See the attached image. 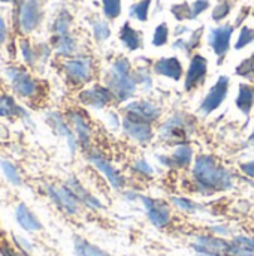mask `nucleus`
I'll list each match as a JSON object with an SVG mask.
<instances>
[{
  "label": "nucleus",
  "mask_w": 254,
  "mask_h": 256,
  "mask_svg": "<svg viewBox=\"0 0 254 256\" xmlns=\"http://www.w3.org/2000/svg\"><path fill=\"white\" fill-rule=\"evenodd\" d=\"M192 182L195 192L210 196L228 192L234 188V172L220 164L213 154H201L195 159L192 168Z\"/></svg>",
  "instance_id": "nucleus-1"
},
{
  "label": "nucleus",
  "mask_w": 254,
  "mask_h": 256,
  "mask_svg": "<svg viewBox=\"0 0 254 256\" xmlns=\"http://www.w3.org/2000/svg\"><path fill=\"white\" fill-rule=\"evenodd\" d=\"M106 87L112 92L117 102L130 100L136 90L138 82L135 80V72H132V64L126 57H118L109 68L105 76Z\"/></svg>",
  "instance_id": "nucleus-2"
},
{
  "label": "nucleus",
  "mask_w": 254,
  "mask_h": 256,
  "mask_svg": "<svg viewBox=\"0 0 254 256\" xmlns=\"http://www.w3.org/2000/svg\"><path fill=\"white\" fill-rule=\"evenodd\" d=\"M196 130L195 118L186 112H175L162 123L159 128V138L171 146L187 144L190 135Z\"/></svg>",
  "instance_id": "nucleus-3"
},
{
  "label": "nucleus",
  "mask_w": 254,
  "mask_h": 256,
  "mask_svg": "<svg viewBox=\"0 0 254 256\" xmlns=\"http://www.w3.org/2000/svg\"><path fill=\"white\" fill-rule=\"evenodd\" d=\"M45 192L51 202L66 216L75 218L84 208L78 198L72 194V190L66 184H46Z\"/></svg>",
  "instance_id": "nucleus-4"
},
{
  "label": "nucleus",
  "mask_w": 254,
  "mask_h": 256,
  "mask_svg": "<svg viewBox=\"0 0 254 256\" xmlns=\"http://www.w3.org/2000/svg\"><path fill=\"white\" fill-rule=\"evenodd\" d=\"M139 201L144 206V210L147 213L148 220L159 230H165L172 224V208L169 202L159 200V198H151V196H139Z\"/></svg>",
  "instance_id": "nucleus-5"
},
{
  "label": "nucleus",
  "mask_w": 254,
  "mask_h": 256,
  "mask_svg": "<svg viewBox=\"0 0 254 256\" xmlns=\"http://www.w3.org/2000/svg\"><path fill=\"white\" fill-rule=\"evenodd\" d=\"M63 70H64L67 80L73 86H84V84L90 82L94 76L93 60L85 56L66 60L63 64Z\"/></svg>",
  "instance_id": "nucleus-6"
},
{
  "label": "nucleus",
  "mask_w": 254,
  "mask_h": 256,
  "mask_svg": "<svg viewBox=\"0 0 254 256\" xmlns=\"http://www.w3.org/2000/svg\"><path fill=\"white\" fill-rule=\"evenodd\" d=\"M6 75L12 84L13 92L22 99H33L39 93L37 81L21 68H7Z\"/></svg>",
  "instance_id": "nucleus-7"
},
{
  "label": "nucleus",
  "mask_w": 254,
  "mask_h": 256,
  "mask_svg": "<svg viewBox=\"0 0 254 256\" xmlns=\"http://www.w3.org/2000/svg\"><path fill=\"white\" fill-rule=\"evenodd\" d=\"M229 87H231V80L226 75H222L216 84L210 88V92L207 93V96L202 99L201 105H199V112L202 116H210L214 111H217L222 104L225 102L228 93H229Z\"/></svg>",
  "instance_id": "nucleus-8"
},
{
  "label": "nucleus",
  "mask_w": 254,
  "mask_h": 256,
  "mask_svg": "<svg viewBox=\"0 0 254 256\" xmlns=\"http://www.w3.org/2000/svg\"><path fill=\"white\" fill-rule=\"evenodd\" d=\"M88 160L90 164L106 178V182L115 189V190H121L126 184V180H124V176L100 153V152H96V150H90L88 152Z\"/></svg>",
  "instance_id": "nucleus-9"
},
{
  "label": "nucleus",
  "mask_w": 254,
  "mask_h": 256,
  "mask_svg": "<svg viewBox=\"0 0 254 256\" xmlns=\"http://www.w3.org/2000/svg\"><path fill=\"white\" fill-rule=\"evenodd\" d=\"M121 129L127 138H130L132 141L142 144V146H147L154 140L153 123H148L144 120H138V118L124 116L121 120Z\"/></svg>",
  "instance_id": "nucleus-10"
},
{
  "label": "nucleus",
  "mask_w": 254,
  "mask_h": 256,
  "mask_svg": "<svg viewBox=\"0 0 254 256\" xmlns=\"http://www.w3.org/2000/svg\"><path fill=\"white\" fill-rule=\"evenodd\" d=\"M192 246L199 256H228L229 240L214 234H201L196 236Z\"/></svg>",
  "instance_id": "nucleus-11"
},
{
  "label": "nucleus",
  "mask_w": 254,
  "mask_h": 256,
  "mask_svg": "<svg viewBox=\"0 0 254 256\" xmlns=\"http://www.w3.org/2000/svg\"><path fill=\"white\" fill-rule=\"evenodd\" d=\"M78 99L87 108L103 110L114 100V94L106 86L94 84V86H91L88 88L81 90L79 94H78Z\"/></svg>",
  "instance_id": "nucleus-12"
},
{
  "label": "nucleus",
  "mask_w": 254,
  "mask_h": 256,
  "mask_svg": "<svg viewBox=\"0 0 254 256\" xmlns=\"http://www.w3.org/2000/svg\"><path fill=\"white\" fill-rule=\"evenodd\" d=\"M46 123L54 130L55 135L61 136L66 141V146H67L70 154H75L78 147H79V142H78V138H76L73 129L70 128L66 116H63L60 112H48L46 114Z\"/></svg>",
  "instance_id": "nucleus-13"
},
{
  "label": "nucleus",
  "mask_w": 254,
  "mask_h": 256,
  "mask_svg": "<svg viewBox=\"0 0 254 256\" xmlns=\"http://www.w3.org/2000/svg\"><path fill=\"white\" fill-rule=\"evenodd\" d=\"M195 152L190 144H180L171 154H157V162L169 170H187L193 162Z\"/></svg>",
  "instance_id": "nucleus-14"
},
{
  "label": "nucleus",
  "mask_w": 254,
  "mask_h": 256,
  "mask_svg": "<svg viewBox=\"0 0 254 256\" xmlns=\"http://www.w3.org/2000/svg\"><path fill=\"white\" fill-rule=\"evenodd\" d=\"M66 118H67L70 128L73 129L79 146L84 147V148H90L91 138H93V128H91V123H90L88 117L84 114V111L70 110V111H67Z\"/></svg>",
  "instance_id": "nucleus-15"
},
{
  "label": "nucleus",
  "mask_w": 254,
  "mask_h": 256,
  "mask_svg": "<svg viewBox=\"0 0 254 256\" xmlns=\"http://www.w3.org/2000/svg\"><path fill=\"white\" fill-rule=\"evenodd\" d=\"M124 116L133 117L138 120H144L148 123H154L160 118L162 116V108L148 99H139V100H132L126 105L124 108Z\"/></svg>",
  "instance_id": "nucleus-16"
},
{
  "label": "nucleus",
  "mask_w": 254,
  "mask_h": 256,
  "mask_svg": "<svg viewBox=\"0 0 254 256\" xmlns=\"http://www.w3.org/2000/svg\"><path fill=\"white\" fill-rule=\"evenodd\" d=\"M42 0H24L19 6L18 22L22 32H33L42 21Z\"/></svg>",
  "instance_id": "nucleus-17"
},
{
  "label": "nucleus",
  "mask_w": 254,
  "mask_h": 256,
  "mask_svg": "<svg viewBox=\"0 0 254 256\" xmlns=\"http://www.w3.org/2000/svg\"><path fill=\"white\" fill-rule=\"evenodd\" d=\"M234 34V26L225 24L216 28H211L208 34V44L211 45L214 54L219 57V64L223 63V58L226 57L229 48H231V39Z\"/></svg>",
  "instance_id": "nucleus-18"
},
{
  "label": "nucleus",
  "mask_w": 254,
  "mask_h": 256,
  "mask_svg": "<svg viewBox=\"0 0 254 256\" xmlns=\"http://www.w3.org/2000/svg\"><path fill=\"white\" fill-rule=\"evenodd\" d=\"M207 74H208V60L201 54H195L190 60V64L184 78L186 92H192L198 88L205 81Z\"/></svg>",
  "instance_id": "nucleus-19"
},
{
  "label": "nucleus",
  "mask_w": 254,
  "mask_h": 256,
  "mask_svg": "<svg viewBox=\"0 0 254 256\" xmlns=\"http://www.w3.org/2000/svg\"><path fill=\"white\" fill-rule=\"evenodd\" d=\"M64 184L72 190V194L78 198V201L81 202L84 208H88L91 212H99L105 208L102 201L97 196H94L87 188H84V184L76 177H69Z\"/></svg>",
  "instance_id": "nucleus-20"
},
{
  "label": "nucleus",
  "mask_w": 254,
  "mask_h": 256,
  "mask_svg": "<svg viewBox=\"0 0 254 256\" xmlns=\"http://www.w3.org/2000/svg\"><path fill=\"white\" fill-rule=\"evenodd\" d=\"M15 219L18 222V225L27 231V232H40L43 230V225L42 222L37 219V216L27 207V204L24 202H19L15 208Z\"/></svg>",
  "instance_id": "nucleus-21"
},
{
  "label": "nucleus",
  "mask_w": 254,
  "mask_h": 256,
  "mask_svg": "<svg viewBox=\"0 0 254 256\" xmlns=\"http://www.w3.org/2000/svg\"><path fill=\"white\" fill-rule=\"evenodd\" d=\"M154 74L160 75V76H166V78H171L174 81H180L183 74H184V69H183V64L177 58V57H163V58H159L156 63H154Z\"/></svg>",
  "instance_id": "nucleus-22"
},
{
  "label": "nucleus",
  "mask_w": 254,
  "mask_h": 256,
  "mask_svg": "<svg viewBox=\"0 0 254 256\" xmlns=\"http://www.w3.org/2000/svg\"><path fill=\"white\" fill-rule=\"evenodd\" d=\"M228 256H254V237L237 236L229 240Z\"/></svg>",
  "instance_id": "nucleus-23"
},
{
  "label": "nucleus",
  "mask_w": 254,
  "mask_h": 256,
  "mask_svg": "<svg viewBox=\"0 0 254 256\" xmlns=\"http://www.w3.org/2000/svg\"><path fill=\"white\" fill-rule=\"evenodd\" d=\"M235 105L241 111V114H244L246 117L250 116L254 105V87L252 84H246V82L240 84Z\"/></svg>",
  "instance_id": "nucleus-24"
},
{
  "label": "nucleus",
  "mask_w": 254,
  "mask_h": 256,
  "mask_svg": "<svg viewBox=\"0 0 254 256\" xmlns=\"http://www.w3.org/2000/svg\"><path fill=\"white\" fill-rule=\"evenodd\" d=\"M73 254L75 256H114L79 236L73 237Z\"/></svg>",
  "instance_id": "nucleus-25"
},
{
  "label": "nucleus",
  "mask_w": 254,
  "mask_h": 256,
  "mask_svg": "<svg viewBox=\"0 0 254 256\" xmlns=\"http://www.w3.org/2000/svg\"><path fill=\"white\" fill-rule=\"evenodd\" d=\"M120 40L130 51H136V50H139L142 46L141 33L136 28H133L129 22H124L123 27L120 28Z\"/></svg>",
  "instance_id": "nucleus-26"
},
{
  "label": "nucleus",
  "mask_w": 254,
  "mask_h": 256,
  "mask_svg": "<svg viewBox=\"0 0 254 256\" xmlns=\"http://www.w3.org/2000/svg\"><path fill=\"white\" fill-rule=\"evenodd\" d=\"M0 117L4 118H27V112L16 105V102L7 96V94H0Z\"/></svg>",
  "instance_id": "nucleus-27"
},
{
  "label": "nucleus",
  "mask_w": 254,
  "mask_h": 256,
  "mask_svg": "<svg viewBox=\"0 0 254 256\" xmlns=\"http://www.w3.org/2000/svg\"><path fill=\"white\" fill-rule=\"evenodd\" d=\"M54 46H55V51L60 54V56H72L75 51H76V40L75 38L69 34H61V36H55L54 38Z\"/></svg>",
  "instance_id": "nucleus-28"
},
{
  "label": "nucleus",
  "mask_w": 254,
  "mask_h": 256,
  "mask_svg": "<svg viewBox=\"0 0 254 256\" xmlns=\"http://www.w3.org/2000/svg\"><path fill=\"white\" fill-rule=\"evenodd\" d=\"M0 168H1V171H3V174H4V177L7 178L9 183H12L13 186H21L22 184V177L19 174L18 166L13 162L1 159L0 160Z\"/></svg>",
  "instance_id": "nucleus-29"
},
{
  "label": "nucleus",
  "mask_w": 254,
  "mask_h": 256,
  "mask_svg": "<svg viewBox=\"0 0 254 256\" xmlns=\"http://www.w3.org/2000/svg\"><path fill=\"white\" fill-rule=\"evenodd\" d=\"M70 24H72V16L67 10H61L58 14V16L54 21L52 30L55 33V36H61V34H69L70 30Z\"/></svg>",
  "instance_id": "nucleus-30"
},
{
  "label": "nucleus",
  "mask_w": 254,
  "mask_h": 256,
  "mask_svg": "<svg viewBox=\"0 0 254 256\" xmlns=\"http://www.w3.org/2000/svg\"><path fill=\"white\" fill-rule=\"evenodd\" d=\"M150 6H151V0H141L129 8V15L132 18H136L138 21H147Z\"/></svg>",
  "instance_id": "nucleus-31"
},
{
  "label": "nucleus",
  "mask_w": 254,
  "mask_h": 256,
  "mask_svg": "<svg viewBox=\"0 0 254 256\" xmlns=\"http://www.w3.org/2000/svg\"><path fill=\"white\" fill-rule=\"evenodd\" d=\"M171 202L178 210H181L184 213H196V212H199L202 208L198 202H195V201H192L189 198H184V196H172L171 198Z\"/></svg>",
  "instance_id": "nucleus-32"
},
{
  "label": "nucleus",
  "mask_w": 254,
  "mask_h": 256,
  "mask_svg": "<svg viewBox=\"0 0 254 256\" xmlns=\"http://www.w3.org/2000/svg\"><path fill=\"white\" fill-rule=\"evenodd\" d=\"M132 171L136 172V174L141 176V177H145V178L154 176V168H153V166L150 165V162H148L147 159H144V158H139V159H136V160L132 164Z\"/></svg>",
  "instance_id": "nucleus-33"
},
{
  "label": "nucleus",
  "mask_w": 254,
  "mask_h": 256,
  "mask_svg": "<svg viewBox=\"0 0 254 256\" xmlns=\"http://www.w3.org/2000/svg\"><path fill=\"white\" fill-rule=\"evenodd\" d=\"M235 74L247 80H254V54L244 58L235 69Z\"/></svg>",
  "instance_id": "nucleus-34"
},
{
  "label": "nucleus",
  "mask_w": 254,
  "mask_h": 256,
  "mask_svg": "<svg viewBox=\"0 0 254 256\" xmlns=\"http://www.w3.org/2000/svg\"><path fill=\"white\" fill-rule=\"evenodd\" d=\"M91 27H93V36L97 42H103L111 36V28H109L108 22H105V21L96 20V21H93Z\"/></svg>",
  "instance_id": "nucleus-35"
},
{
  "label": "nucleus",
  "mask_w": 254,
  "mask_h": 256,
  "mask_svg": "<svg viewBox=\"0 0 254 256\" xmlns=\"http://www.w3.org/2000/svg\"><path fill=\"white\" fill-rule=\"evenodd\" d=\"M135 72V80L138 82V86H141L144 88V92H150L153 88V78L151 74L148 72L147 68H139Z\"/></svg>",
  "instance_id": "nucleus-36"
},
{
  "label": "nucleus",
  "mask_w": 254,
  "mask_h": 256,
  "mask_svg": "<svg viewBox=\"0 0 254 256\" xmlns=\"http://www.w3.org/2000/svg\"><path fill=\"white\" fill-rule=\"evenodd\" d=\"M103 14L109 20H115L121 14V0H102Z\"/></svg>",
  "instance_id": "nucleus-37"
},
{
  "label": "nucleus",
  "mask_w": 254,
  "mask_h": 256,
  "mask_svg": "<svg viewBox=\"0 0 254 256\" xmlns=\"http://www.w3.org/2000/svg\"><path fill=\"white\" fill-rule=\"evenodd\" d=\"M172 15L178 20V21H184V20H192V6L187 2L183 3H177L171 8Z\"/></svg>",
  "instance_id": "nucleus-38"
},
{
  "label": "nucleus",
  "mask_w": 254,
  "mask_h": 256,
  "mask_svg": "<svg viewBox=\"0 0 254 256\" xmlns=\"http://www.w3.org/2000/svg\"><path fill=\"white\" fill-rule=\"evenodd\" d=\"M168 38H169L168 24H166V22H162V24H159V26L156 27V30H154V34H153V45H154V46H163V45H166Z\"/></svg>",
  "instance_id": "nucleus-39"
},
{
  "label": "nucleus",
  "mask_w": 254,
  "mask_h": 256,
  "mask_svg": "<svg viewBox=\"0 0 254 256\" xmlns=\"http://www.w3.org/2000/svg\"><path fill=\"white\" fill-rule=\"evenodd\" d=\"M231 9H232L231 0H220V2L216 4V8H214L211 16H213L214 21H222V20H225V18L231 14Z\"/></svg>",
  "instance_id": "nucleus-40"
},
{
  "label": "nucleus",
  "mask_w": 254,
  "mask_h": 256,
  "mask_svg": "<svg viewBox=\"0 0 254 256\" xmlns=\"http://www.w3.org/2000/svg\"><path fill=\"white\" fill-rule=\"evenodd\" d=\"M254 42V30L244 26L240 32V36H238V40L235 44V50H243L244 46H247L249 44Z\"/></svg>",
  "instance_id": "nucleus-41"
},
{
  "label": "nucleus",
  "mask_w": 254,
  "mask_h": 256,
  "mask_svg": "<svg viewBox=\"0 0 254 256\" xmlns=\"http://www.w3.org/2000/svg\"><path fill=\"white\" fill-rule=\"evenodd\" d=\"M21 52H22L24 60L28 64H34V62H36V52H34V50L31 48V45L27 40H22L21 42Z\"/></svg>",
  "instance_id": "nucleus-42"
},
{
  "label": "nucleus",
  "mask_w": 254,
  "mask_h": 256,
  "mask_svg": "<svg viewBox=\"0 0 254 256\" xmlns=\"http://www.w3.org/2000/svg\"><path fill=\"white\" fill-rule=\"evenodd\" d=\"M210 6V0H196L192 4V20H196L202 12H205Z\"/></svg>",
  "instance_id": "nucleus-43"
},
{
  "label": "nucleus",
  "mask_w": 254,
  "mask_h": 256,
  "mask_svg": "<svg viewBox=\"0 0 254 256\" xmlns=\"http://www.w3.org/2000/svg\"><path fill=\"white\" fill-rule=\"evenodd\" d=\"M202 33H204V28L199 27L198 30H195L192 33V38L189 39V45H190V50H195L199 44H201V39H202Z\"/></svg>",
  "instance_id": "nucleus-44"
},
{
  "label": "nucleus",
  "mask_w": 254,
  "mask_h": 256,
  "mask_svg": "<svg viewBox=\"0 0 254 256\" xmlns=\"http://www.w3.org/2000/svg\"><path fill=\"white\" fill-rule=\"evenodd\" d=\"M174 48L175 50H180V51H183L184 54H190V45H189V40H186V39H177L175 42H174Z\"/></svg>",
  "instance_id": "nucleus-45"
},
{
  "label": "nucleus",
  "mask_w": 254,
  "mask_h": 256,
  "mask_svg": "<svg viewBox=\"0 0 254 256\" xmlns=\"http://www.w3.org/2000/svg\"><path fill=\"white\" fill-rule=\"evenodd\" d=\"M240 168H241V171L247 176V177H250V178H254V160H249V162H243L241 165H240Z\"/></svg>",
  "instance_id": "nucleus-46"
},
{
  "label": "nucleus",
  "mask_w": 254,
  "mask_h": 256,
  "mask_svg": "<svg viewBox=\"0 0 254 256\" xmlns=\"http://www.w3.org/2000/svg\"><path fill=\"white\" fill-rule=\"evenodd\" d=\"M108 120H109V123H111V126L112 128H120L121 126V117H118V114L117 112H109L108 114Z\"/></svg>",
  "instance_id": "nucleus-47"
},
{
  "label": "nucleus",
  "mask_w": 254,
  "mask_h": 256,
  "mask_svg": "<svg viewBox=\"0 0 254 256\" xmlns=\"http://www.w3.org/2000/svg\"><path fill=\"white\" fill-rule=\"evenodd\" d=\"M6 24H4V21H3V18L0 16V45L4 42V39H6Z\"/></svg>",
  "instance_id": "nucleus-48"
},
{
  "label": "nucleus",
  "mask_w": 254,
  "mask_h": 256,
  "mask_svg": "<svg viewBox=\"0 0 254 256\" xmlns=\"http://www.w3.org/2000/svg\"><path fill=\"white\" fill-rule=\"evenodd\" d=\"M249 141H254V128H253V134L250 135V138H249Z\"/></svg>",
  "instance_id": "nucleus-49"
},
{
  "label": "nucleus",
  "mask_w": 254,
  "mask_h": 256,
  "mask_svg": "<svg viewBox=\"0 0 254 256\" xmlns=\"http://www.w3.org/2000/svg\"><path fill=\"white\" fill-rule=\"evenodd\" d=\"M0 2H13V0H0Z\"/></svg>",
  "instance_id": "nucleus-50"
},
{
  "label": "nucleus",
  "mask_w": 254,
  "mask_h": 256,
  "mask_svg": "<svg viewBox=\"0 0 254 256\" xmlns=\"http://www.w3.org/2000/svg\"><path fill=\"white\" fill-rule=\"evenodd\" d=\"M253 16H254V9H253Z\"/></svg>",
  "instance_id": "nucleus-51"
}]
</instances>
